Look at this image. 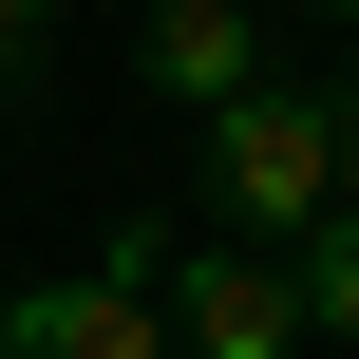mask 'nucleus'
Returning a JSON list of instances; mask_svg holds the SVG:
<instances>
[{
  "label": "nucleus",
  "mask_w": 359,
  "mask_h": 359,
  "mask_svg": "<svg viewBox=\"0 0 359 359\" xmlns=\"http://www.w3.org/2000/svg\"><path fill=\"white\" fill-rule=\"evenodd\" d=\"M303 246L227 227V246H170V359H303Z\"/></svg>",
  "instance_id": "nucleus-2"
},
{
  "label": "nucleus",
  "mask_w": 359,
  "mask_h": 359,
  "mask_svg": "<svg viewBox=\"0 0 359 359\" xmlns=\"http://www.w3.org/2000/svg\"><path fill=\"white\" fill-rule=\"evenodd\" d=\"M303 19H359V0H303Z\"/></svg>",
  "instance_id": "nucleus-8"
},
{
  "label": "nucleus",
  "mask_w": 359,
  "mask_h": 359,
  "mask_svg": "<svg viewBox=\"0 0 359 359\" xmlns=\"http://www.w3.org/2000/svg\"><path fill=\"white\" fill-rule=\"evenodd\" d=\"M38 19H57V0H0V57H38Z\"/></svg>",
  "instance_id": "nucleus-7"
},
{
  "label": "nucleus",
  "mask_w": 359,
  "mask_h": 359,
  "mask_svg": "<svg viewBox=\"0 0 359 359\" xmlns=\"http://www.w3.org/2000/svg\"><path fill=\"white\" fill-rule=\"evenodd\" d=\"M0 359H170V284H133V265L19 284V303H0Z\"/></svg>",
  "instance_id": "nucleus-3"
},
{
  "label": "nucleus",
  "mask_w": 359,
  "mask_h": 359,
  "mask_svg": "<svg viewBox=\"0 0 359 359\" xmlns=\"http://www.w3.org/2000/svg\"><path fill=\"white\" fill-rule=\"evenodd\" d=\"M303 322H322V341H359V189L303 227Z\"/></svg>",
  "instance_id": "nucleus-5"
},
{
  "label": "nucleus",
  "mask_w": 359,
  "mask_h": 359,
  "mask_svg": "<svg viewBox=\"0 0 359 359\" xmlns=\"http://www.w3.org/2000/svg\"><path fill=\"white\" fill-rule=\"evenodd\" d=\"M322 114H341V189H359V76H322Z\"/></svg>",
  "instance_id": "nucleus-6"
},
{
  "label": "nucleus",
  "mask_w": 359,
  "mask_h": 359,
  "mask_svg": "<svg viewBox=\"0 0 359 359\" xmlns=\"http://www.w3.org/2000/svg\"><path fill=\"white\" fill-rule=\"evenodd\" d=\"M133 76H151L170 114H227V95L265 76V19H246V0H151V19H133Z\"/></svg>",
  "instance_id": "nucleus-4"
},
{
  "label": "nucleus",
  "mask_w": 359,
  "mask_h": 359,
  "mask_svg": "<svg viewBox=\"0 0 359 359\" xmlns=\"http://www.w3.org/2000/svg\"><path fill=\"white\" fill-rule=\"evenodd\" d=\"M0 76H19V57H0Z\"/></svg>",
  "instance_id": "nucleus-9"
},
{
  "label": "nucleus",
  "mask_w": 359,
  "mask_h": 359,
  "mask_svg": "<svg viewBox=\"0 0 359 359\" xmlns=\"http://www.w3.org/2000/svg\"><path fill=\"white\" fill-rule=\"evenodd\" d=\"M341 208V114L303 95V76H246L227 114H208V227H265V246H303Z\"/></svg>",
  "instance_id": "nucleus-1"
}]
</instances>
